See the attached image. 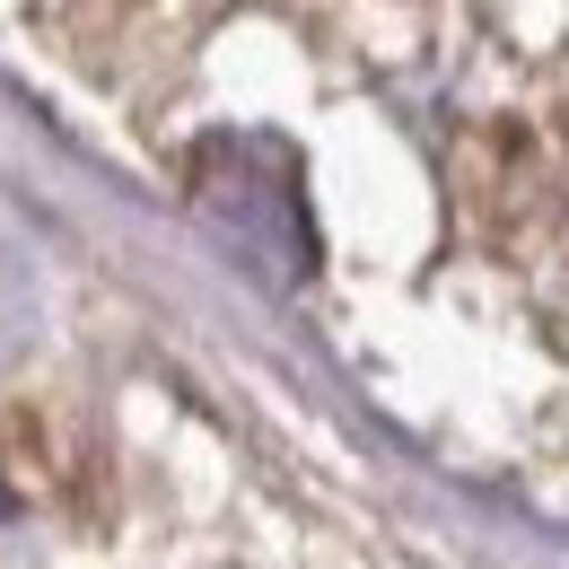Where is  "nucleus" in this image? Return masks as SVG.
<instances>
[{
    "label": "nucleus",
    "instance_id": "1",
    "mask_svg": "<svg viewBox=\"0 0 569 569\" xmlns=\"http://www.w3.org/2000/svg\"><path fill=\"white\" fill-rule=\"evenodd\" d=\"M193 202L211 219L219 237L263 272V281H298L307 263H316V237H307V211H298V184L281 176H219L211 158H202V184H193Z\"/></svg>",
    "mask_w": 569,
    "mask_h": 569
}]
</instances>
